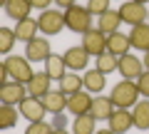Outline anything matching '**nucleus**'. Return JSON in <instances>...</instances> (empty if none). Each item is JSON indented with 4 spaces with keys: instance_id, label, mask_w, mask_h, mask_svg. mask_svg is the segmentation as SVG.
<instances>
[{
    "instance_id": "nucleus-1",
    "label": "nucleus",
    "mask_w": 149,
    "mask_h": 134,
    "mask_svg": "<svg viewBox=\"0 0 149 134\" xmlns=\"http://www.w3.org/2000/svg\"><path fill=\"white\" fill-rule=\"evenodd\" d=\"M109 99L114 102V107H117V109H129V107H134L137 99H139V87H137V82H134V80H122V82H117V85L112 87Z\"/></svg>"
},
{
    "instance_id": "nucleus-2",
    "label": "nucleus",
    "mask_w": 149,
    "mask_h": 134,
    "mask_svg": "<svg viewBox=\"0 0 149 134\" xmlns=\"http://www.w3.org/2000/svg\"><path fill=\"white\" fill-rule=\"evenodd\" d=\"M65 27L72 32H82L85 35L87 30H92V12L87 10V5H72L65 10Z\"/></svg>"
},
{
    "instance_id": "nucleus-3",
    "label": "nucleus",
    "mask_w": 149,
    "mask_h": 134,
    "mask_svg": "<svg viewBox=\"0 0 149 134\" xmlns=\"http://www.w3.org/2000/svg\"><path fill=\"white\" fill-rule=\"evenodd\" d=\"M3 65L8 67V72H10L13 80H15V82H22V85H27V82L32 80V75H35V70L30 67V60H27V57H20V55H8Z\"/></svg>"
},
{
    "instance_id": "nucleus-4",
    "label": "nucleus",
    "mask_w": 149,
    "mask_h": 134,
    "mask_svg": "<svg viewBox=\"0 0 149 134\" xmlns=\"http://www.w3.org/2000/svg\"><path fill=\"white\" fill-rule=\"evenodd\" d=\"M37 27H40L42 35H60V30L65 27V12L55 10V8L42 10L37 17Z\"/></svg>"
},
{
    "instance_id": "nucleus-5",
    "label": "nucleus",
    "mask_w": 149,
    "mask_h": 134,
    "mask_svg": "<svg viewBox=\"0 0 149 134\" xmlns=\"http://www.w3.org/2000/svg\"><path fill=\"white\" fill-rule=\"evenodd\" d=\"M119 15H122V22H127V25H142L144 20H149V10L147 5H142V3H134V0H127V3H122L119 5Z\"/></svg>"
},
{
    "instance_id": "nucleus-6",
    "label": "nucleus",
    "mask_w": 149,
    "mask_h": 134,
    "mask_svg": "<svg viewBox=\"0 0 149 134\" xmlns=\"http://www.w3.org/2000/svg\"><path fill=\"white\" fill-rule=\"evenodd\" d=\"M25 97H27V85H22V82L13 80V82L0 85V102H3V104H13V107H17Z\"/></svg>"
},
{
    "instance_id": "nucleus-7",
    "label": "nucleus",
    "mask_w": 149,
    "mask_h": 134,
    "mask_svg": "<svg viewBox=\"0 0 149 134\" xmlns=\"http://www.w3.org/2000/svg\"><path fill=\"white\" fill-rule=\"evenodd\" d=\"M82 47H85L90 55L100 57L102 52H107V35L100 30V27H92V30H87L85 35H82Z\"/></svg>"
},
{
    "instance_id": "nucleus-8",
    "label": "nucleus",
    "mask_w": 149,
    "mask_h": 134,
    "mask_svg": "<svg viewBox=\"0 0 149 134\" xmlns=\"http://www.w3.org/2000/svg\"><path fill=\"white\" fill-rule=\"evenodd\" d=\"M17 109H20V117H25L27 122H42V119H45V112H47L45 104H42V99L30 97V94L17 104Z\"/></svg>"
},
{
    "instance_id": "nucleus-9",
    "label": "nucleus",
    "mask_w": 149,
    "mask_h": 134,
    "mask_svg": "<svg viewBox=\"0 0 149 134\" xmlns=\"http://www.w3.org/2000/svg\"><path fill=\"white\" fill-rule=\"evenodd\" d=\"M117 70L122 72L124 80H139V75H142L147 67H144V60H139L137 55L127 52V55L119 57V67H117Z\"/></svg>"
},
{
    "instance_id": "nucleus-10",
    "label": "nucleus",
    "mask_w": 149,
    "mask_h": 134,
    "mask_svg": "<svg viewBox=\"0 0 149 134\" xmlns=\"http://www.w3.org/2000/svg\"><path fill=\"white\" fill-rule=\"evenodd\" d=\"M25 57L30 60V62H47V57L52 52H50V42L45 37H35L30 40V42H25Z\"/></svg>"
},
{
    "instance_id": "nucleus-11",
    "label": "nucleus",
    "mask_w": 149,
    "mask_h": 134,
    "mask_svg": "<svg viewBox=\"0 0 149 134\" xmlns=\"http://www.w3.org/2000/svg\"><path fill=\"white\" fill-rule=\"evenodd\" d=\"M62 57H65V62H67V67H70L72 72H80V70H85L87 65H90V52H87L82 45L67 47V52H65Z\"/></svg>"
},
{
    "instance_id": "nucleus-12",
    "label": "nucleus",
    "mask_w": 149,
    "mask_h": 134,
    "mask_svg": "<svg viewBox=\"0 0 149 134\" xmlns=\"http://www.w3.org/2000/svg\"><path fill=\"white\" fill-rule=\"evenodd\" d=\"M92 92L87 90H80V92H74V94L67 97V109L77 117V114H90V107H92Z\"/></svg>"
},
{
    "instance_id": "nucleus-13",
    "label": "nucleus",
    "mask_w": 149,
    "mask_h": 134,
    "mask_svg": "<svg viewBox=\"0 0 149 134\" xmlns=\"http://www.w3.org/2000/svg\"><path fill=\"white\" fill-rule=\"evenodd\" d=\"M114 112H117V107H114V102H112L109 97L95 94V99H92V107H90V114L97 119V122H102V119H109Z\"/></svg>"
},
{
    "instance_id": "nucleus-14",
    "label": "nucleus",
    "mask_w": 149,
    "mask_h": 134,
    "mask_svg": "<svg viewBox=\"0 0 149 134\" xmlns=\"http://www.w3.org/2000/svg\"><path fill=\"white\" fill-rule=\"evenodd\" d=\"M107 122H109V129H112L114 134H124V132H129V129L134 127L132 109H117V112L112 114Z\"/></svg>"
},
{
    "instance_id": "nucleus-15",
    "label": "nucleus",
    "mask_w": 149,
    "mask_h": 134,
    "mask_svg": "<svg viewBox=\"0 0 149 134\" xmlns=\"http://www.w3.org/2000/svg\"><path fill=\"white\" fill-rule=\"evenodd\" d=\"M50 82H52V80H50V75H47L45 70H42V72H35V75H32V80L27 82V94H30V97H37V99H42V97L50 92Z\"/></svg>"
},
{
    "instance_id": "nucleus-16",
    "label": "nucleus",
    "mask_w": 149,
    "mask_h": 134,
    "mask_svg": "<svg viewBox=\"0 0 149 134\" xmlns=\"http://www.w3.org/2000/svg\"><path fill=\"white\" fill-rule=\"evenodd\" d=\"M30 10H32L30 0H8L5 3V15L10 17V20H15V22L30 17Z\"/></svg>"
},
{
    "instance_id": "nucleus-17",
    "label": "nucleus",
    "mask_w": 149,
    "mask_h": 134,
    "mask_svg": "<svg viewBox=\"0 0 149 134\" xmlns=\"http://www.w3.org/2000/svg\"><path fill=\"white\" fill-rule=\"evenodd\" d=\"M129 47H132V42H129V35H122V32H112V35H107V52L117 55V57H122V55L129 52Z\"/></svg>"
},
{
    "instance_id": "nucleus-18",
    "label": "nucleus",
    "mask_w": 149,
    "mask_h": 134,
    "mask_svg": "<svg viewBox=\"0 0 149 134\" xmlns=\"http://www.w3.org/2000/svg\"><path fill=\"white\" fill-rule=\"evenodd\" d=\"M42 104H45V109L52 112V114L65 112V109H67V94H62L60 90H50L47 94L42 97Z\"/></svg>"
},
{
    "instance_id": "nucleus-19",
    "label": "nucleus",
    "mask_w": 149,
    "mask_h": 134,
    "mask_svg": "<svg viewBox=\"0 0 149 134\" xmlns=\"http://www.w3.org/2000/svg\"><path fill=\"white\" fill-rule=\"evenodd\" d=\"M129 42H132V47L147 52V50H149V22H142V25H134L132 27V32H129Z\"/></svg>"
},
{
    "instance_id": "nucleus-20",
    "label": "nucleus",
    "mask_w": 149,
    "mask_h": 134,
    "mask_svg": "<svg viewBox=\"0 0 149 134\" xmlns=\"http://www.w3.org/2000/svg\"><path fill=\"white\" fill-rule=\"evenodd\" d=\"M119 22H122V15H119V10H107L100 15V22H97V27H100L104 35H112V32L119 30Z\"/></svg>"
},
{
    "instance_id": "nucleus-21",
    "label": "nucleus",
    "mask_w": 149,
    "mask_h": 134,
    "mask_svg": "<svg viewBox=\"0 0 149 134\" xmlns=\"http://www.w3.org/2000/svg\"><path fill=\"white\" fill-rule=\"evenodd\" d=\"M45 72L50 75V80H62L65 75H67V62H65V57H60V55H50L47 62H45Z\"/></svg>"
},
{
    "instance_id": "nucleus-22",
    "label": "nucleus",
    "mask_w": 149,
    "mask_h": 134,
    "mask_svg": "<svg viewBox=\"0 0 149 134\" xmlns=\"http://www.w3.org/2000/svg\"><path fill=\"white\" fill-rule=\"evenodd\" d=\"M82 80H85V90L87 92L102 94V90H104V72H100L95 67V70H87L85 75H82Z\"/></svg>"
},
{
    "instance_id": "nucleus-23",
    "label": "nucleus",
    "mask_w": 149,
    "mask_h": 134,
    "mask_svg": "<svg viewBox=\"0 0 149 134\" xmlns=\"http://www.w3.org/2000/svg\"><path fill=\"white\" fill-rule=\"evenodd\" d=\"M62 94H74V92H80V90H85V80H82L77 72H67V75L60 80V87H57Z\"/></svg>"
},
{
    "instance_id": "nucleus-24",
    "label": "nucleus",
    "mask_w": 149,
    "mask_h": 134,
    "mask_svg": "<svg viewBox=\"0 0 149 134\" xmlns=\"http://www.w3.org/2000/svg\"><path fill=\"white\" fill-rule=\"evenodd\" d=\"M37 20H32V17H25V20H20L15 25V35H17V40H22V42H30V40H35L37 37Z\"/></svg>"
},
{
    "instance_id": "nucleus-25",
    "label": "nucleus",
    "mask_w": 149,
    "mask_h": 134,
    "mask_svg": "<svg viewBox=\"0 0 149 134\" xmlns=\"http://www.w3.org/2000/svg\"><path fill=\"white\" fill-rule=\"evenodd\" d=\"M132 117H134V127L137 129H149V99H142L132 107Z\"/></svg>"
},
{
    "instance_id": "nucleus-26",
    "label": "nucleus",
    "mask_w": 149,
    "mask_h": 134,
    "mask_svg": "<svg viewBox=\"0 0 149 134\" xmlns=\"http://www.w3.org/2000/svg\"><path fill=\"white\" fill-rule=\"evenodd\" d=\"M95 124H97V119L92 114H77L72 122V134H95L97 132Z\"/></svg>"
},
{
    "instance_id": "nucleus-27",
    "label": "nucleus",
    "mask_w": 149,
    "mask_h": 134,
    "mask_svg": "<svg viewBox=\"0 0 149 134\" xmlns=\"http://www.w3.org/2000/svg\"><path fill=\"white\" fill-rule=\"evenodd\" d=\"M17 117H20V109L17 107L3 104V107H0V129H13L17 124Z\"/></svg>"
},
{
    "instance_id": "nucleus-28",
    "label": "nucleus",
    "mask_w": 149,
    "mask_h": 134,
    "mask_svg": "<svg viewBox=\"0 0 149 134\" xmlns=\"http://www.w3.org/2000/svg\"><path fill=\"white\" fill-rule=\"evenodd\" d=\"M119 67V57L112 52H102L100 57H97V70L104 72V75H109V72H114Z\"/></svg>"
},
{
    "instance_id": "nucleus-29",
    "label": "nucleus",
    "mask_w": 149,
    "mask_h": 134,
    "mask_svg": "<svg viewBox=\"0 0 149 134\" xmlns=\"http://www.w3.org/2000/svg\"><path fill=\"white\" fill-rule=\"evenodd\" d=\"M15 42H17L15 30H10V27H0V52H10V50L15 47Z\"/></svg>"
},
{
    "instance_id": "nucleus-30",
    "label": "nucleus",
    "mask_w": 149,
    "mask_h": 134,
    "mask_svg": "<svg viewBox=\"0 0 149 134\" xmlns=\"http://www.w3.org/2000/svg\"><path fill=\"white\" fill-rule=\"evenodd\" d=\"M55 132V127L52 124H47L42 119V122H30V127L25 129V134H52Z\"/></svg>"
},
{
    "instance_id": "nucleus-31",
    "label": "nucleus",
    "mask_w": 149,
    "mask_h": 134,
    "mask_svg": "<svg viewBox=\"0 0 149 134\" xmlns=\"http://www.w3.org/2000/svg\"><path fill=\"white\" fill-rule=\"evenodd\" d=\"M109 3H112V0H87V10H90L92 15L100 17L102 12L109 10Z\"/></svg>"
},
{
    "instance_id": "nucleus-32",
    "label": "nucleus",
    "mask_w": 149,
    "mask_h": 134,
    "mask_svg": "<svg viewBox=\"0 0 149 134\" xmlns=\"http://www.w3.org/2000/svg\"><path fill=\"white\" fill-rule=\"evenodd\" d=\"M137 87H139V94H144L149 99V70H144L137 80Z\"/></svg>"
},
{
    "instance_id": "nucleus-33",
    "label": "nucleus",
    "mask_w": 149,
    "mask_h": 134,
    "mask_svg": "<svg viewBox=\"0 0 149 134\" xmlns=\"http://www.w3.org/2000/svg\"><path fill=\"white\" fill-rule=\"evenodd\" d=\"M50 124H52L55 129H65V127H67V117H65V112L52 114V122H50Z\"/></svg>"
},
{
    "instance_id": "nucleus-34",
    "label": "nucleus",
    "mask_w": 149,
    "mask_h": 134,
    "mask_svg": "<svg viewBox=\"0 0 149 134\" xmlns=\"http://www.w3.org/2000/svg\"><path fill=\"white\" fill-rule=\"evenodd\" d=\"M32 3V8H37V10H40V8H42V10H50V5H52L55 0H30Z\"/></svg>"
},
{
    "instance_id": "nucleus-35",
    "label": "nucleus",
    "mask_w": 149,
    "mask_h": 134,
    "mask_svg": "<svg viewBox=\"0 0 149 134\" xmlns=\"http://www.w3.org/2000/svg\"><path fill=\"white\" fill-rule=\"evenodd\" d=\"M55 5H57V8H65V10H67V8L77 5V0H55Z\"/></svg>"
},
{
    "instance_id": "nucleus-36",
    "label": "nucleus",
    "mask_w": 149,
    "mask_h": 134,
    "mask_svg": "<svg viewBox=\"0 0 149 134\" xmlns=\"http://www.w3.org/2000/svg\"><path fill=\"white\" fill-rule=\"evenodd\" d=\"M144 67H147V70H149V50H147V52H144Z\"/></svg>"
},
{
    "instance_id": "nucleus-37",
    "label": "nucleus",
    "mask_w": 149,
    "mask_h": 134,
    "mask_svg": "<svg viewBox=\"0 0 149 134\" xmlns=\"http://www.w3.org/2000/svg\"><path fill=\"white\" fill-rule=\"evenodd\" d=\"M95 134H114L112 129H100V132H95Z\"/></svg>"
},
{
    "instance_id": "nucleus-38",
    "label": "nucleus",
    "mask_w": 149,
    "mask_h": 134,
    "mask_svg": "<svg viewBox=\"0 0 149 134\" xmlns=\"http://www.w3.org/2000/svg\"><path fill=\"white\" fill-rule=\"evenodd\" d=\"M52 134H70V132H67V129H55Z\"/></svg>"
},
{
    "instance_id": "nucleus-39",
    "label": "nucleus",
    "mask_w": 149,
    "mask_h": 134,
    "mask_svg": "<svg viewBox=\"0 0 149 134\" xmlns=\"http://www.w3.org/2000/svg\"><path fill=\"white\" fill-rule=\"evenodd\" d=\"M134 3H142V5H147V3H149V0H134Z\"/></svg>"
}]
</instances>
